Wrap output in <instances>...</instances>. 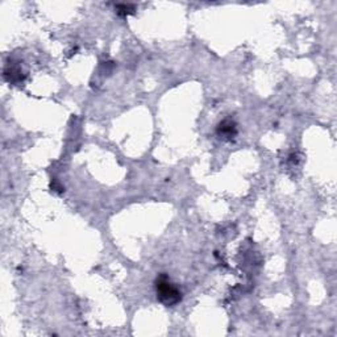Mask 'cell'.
<instances>
[{"instance_id": "cell-2", "label": "cell", "mask_w": 337, "mask_h": 337, "mask_svg": "<svg viewBox=\"0 0 337 337\" xmlns=\"http://www.w3.org/2000/svg\"><path fill=\"white\" fill-rule=\"evenodd\" d=\"M216 133L220 139L231 141L237 136V124L232 119H224L217 125Z\"/></svg>"}, {"instance_id": "cell-3", "label": "cell", "mask_w": 337, "mask_h": 337, "mask_svg": "<svg viewBox=\"0 0 337 337\" xmlns=\"http://www.w3.org/2000/svg\"><path fill=\"white\" fill-rule=\"evenodd\" d=\"M4 78L9 83H19L24 79V74L19 67H7L4 70Z\"/></svg>"}, {"instance_id": "cell-4", "label": "cell", "mask_w": 337, "mask_h": 337, "mask_svg": "<svg viewBox=\"0 0 337 337\" xmlns=\"http://www.w3.org/2000/svg\"><path fill=\"white\" fill-rule=\"evenodd\" d=\"M115 9H116L117 15L125 17V16L135 13L136 5H132V4H117V5H115Z\"/></svg>"}, {"instance_id": "cell-1", "label": "cell", "mask_w": 337, "mask_h": 337, "mask_svg": "<svg viewBox=\"0 0 337 337\" xmlns=\"http://www.w3.org/2000/svg\"><path fill=\"white\" fill-rule=\"evenodd\" d=\"M155 292L157 298L166 307H173L182 300V292L170 282L166 274H159L155 279Z\"/></svg>"}]
</instances>
